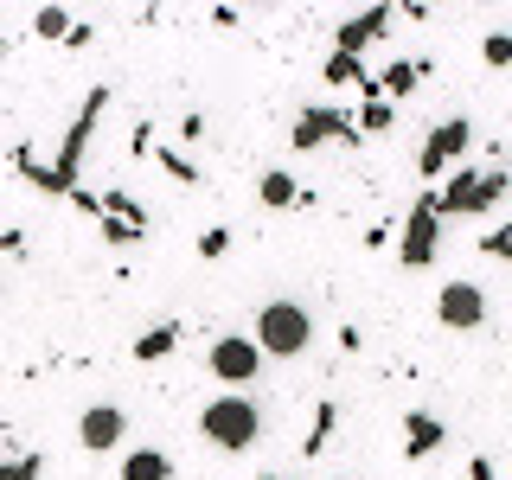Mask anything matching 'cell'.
Segmentation results:
<instances>
[{
    "label": "cell",
    "instance_id": "1",
    "mask_svg": "<svg viewBox=\"0 0 512 480\" xmlns=\"http://www.w3.org/2000/svg\"><path fill=\"white\" fill-rule=\"evenodd\" d=\"M199 436L212 442L218 455H250V448L263 442V410H256V397H244V391L205 397V410H199Z\"/></svg>",
    "mask_w": 512,
    "mask_h": 480
},
{
    "label": "cell",
    "instance_id": "2",
    "mask_svg": "<svg viewBox=\"0 0 512 480\" xmlns=\"http://www.w3.org/2000/svg\"><path fill=\"white\" fill-rule=\"evenodd\" d=\"M256 352L263 359H301V352L314 346V314H308V301H295V295H269L263 308H256Z\"/></svg>",
    "mask_w": 512,
    "mask_h": 480
},
{
    "label": "cell",
    "instance_id": "3",
    "mask_svg": "<svg viewBox=\"0 0 512 480\" xmlns=\"http://www.w3.org/2000/svg\"><path fill=\"white\" fill-rule=\"evenodd\" d=\"M103 109H109V90L96 84V90L84 96V109L71 116V128H64V141H58L52 180H58V192H64V199L77 192V173H84V154H90V135H96V122H103Z\"/></svg>",
    "mask_w": 512,
    "mask_h": 480
},
{
    "label": "cell",
    "instance_id": "4",
    "mask_svg": "<svg viewBox=\"0 0 512 480\" xmlns=\"http://www.w3.org/2000/svg\"><path fill=\"white\" fill-rule=\"evenodd\" d=\"M359 122H352V109H333V103H308L288 128V148L295 154H314V148H359Z\"/></svg>",
    "mask_w": 512,
    "mask_h": 480
},
{
    "label": "cell",
    "instance_id": "5",
    "mask_svg": "<svg viewBox=\"0 0 512 480\" xmlns=\"http://www.w3.org/2000/svg\"><path fill=\"white\" fill-rule=\"evenodd\" d=\"M468 148H474V122L468 116H442L423 135V148H416V180L436 186L448 167H461V160H468Z\"/></svg>",
    "mask_w": 512,
    "mask_h": 480
},
{
    "label": "cell",
    "instance_id": "6",
    "mask_svg": "<svg viewBox=\"0 0 512 480\" xmlns=\"http://www.w3.org/2000/svg\"><path fill=\"white\" fill-rule=\"evenodd\" d=\"M205 372H212L224 391H250V384L269 372V359L256 352L250 333H218V340L205 346Z\"/></svg>",
    "mask_w": 512,
    "mask_h": 480
},
{
    "label": "cell",
    "instance_id": "7",
    "mask_svg": "<svg viewBox=\"0 0 512 480\" xmlns=\"http://www.w3.org/2000/svg\"><path fill=\"white\" fill-rule=\"evenodd\" d=\"M436 250H442V218H436V192L423 186L410 199V218L397 224V263H404V269H429Z\"/></svg>",
    "mask_w": 512,
    "mask_h": 480
},
{
    "label": "cell",
    "instance_id": "8",
    "mask_svg": "<svg viewBox=\"0 0 512 480\" xmlns=\"http://www.w3.org/2000/svg\"><path fill=\"white\" fill-rule=\"evenodd\" d=\"M436 320L448 333H474V327H487V288L480 282H442L436 288Z\"/></svg>",
    "mask_w": 512,
    "mask_h": 480
},
{
    "label": "cell",
    "instance_id": "9",
    "mask_svg": "<svg viewBox=\"0 0 512 480\" xmlns=\"http://www.w3.org/2000/svg\"><path fill=\"white\" fill-rule=\"evenodd\" d=\"M391 20H397L391 0H378V7H365V13H346V20L333 26V52H340V58H365V45H378L384 32H391Z\"/></svg>",
    "mask_w": 512,
    "mask_h": 480
},
{
    "label": "cell",
    "instance_id": "10",
    "mask_svg": "<svg viewBox=\"0 0 512 480\" xmlns=\"http://www.w3.org/2000/svg\"><path fill=\"white\" fill-rule=\"evenodd\" d=\"M77 442H84L90 455H109V448L128 442V416L116 404H90L84 416H77Z\"/></svg>",
    "mask_w": 512,
    "mask_h": 480
},
{
    "label": "cell",
    "instance_id": "11",
    "mask_svg": "<svg viewBox=\"0 0 512 480\" xmlns=\"http://www.w3.org/2000/svg\"><path fill=\"white\" fill-rule=\"evenodd\" d=\"M429 77H436V58H391L378 71V96L384 103H404V96H416Z\"/></svg>",
    "mask_w": 512,
    "mask_h": 480
},
{
    "label": "cell",
    "instance_id": "12",
    "mask_svg": "<svg viewBox=\"0 0 512 480\" xmlns=\"http://www.w3.org/2000/svg\"><path fill=\"white\" fill-rule=\"evenodd\" d=\"M256 205H269V212H295V205H314V192H301V180L288 167H269V173H256Z\"/></svg>",
    "mask_w": 512,
    "mask_h": 480
},
{
    "label": "cell",
    "instance_id": "13",
    "mask_svg": "<svg viewBox=\"0 0 512 480\" xmlns=\"http://www.w3.org/2000/svg\"><path fill=\"white\" fill-rule=\"evenodd\" d=\"M436 448H448V423H442L436 410H410L404 416V455L410 461H429Z\"/></svg>",
    "mask_w": 512,
    "mask_h": 480
},
{
    "label": "cell",
    "instance_id": "14",
    "mask_svg": "<svg viewBox=\"0 0 512 480\" xmlns=\"http://www.w3.org/2000/svg\"><path fill=\"white\" fill-rule=\"evenodd\" d=\"M180 340H186V320H160V327H141L128 352H135L141 365H160V359H173V352H180Z\"/></svg>",
    "mask_w": 512,
    "mask_h": 480
},
{
    "label": "cell",
    "instance_id": "15",
    "mask_svg": "<svg viewBox=\"0 0 512 480\" xmlns=\"http://www.w3.org/2000/svg\"><path fill=\"white\" fill-rule=\"evenodd\" d=\"M333 429H340V404L333 397H314V423H308V436H301V455H327L333 448Z\"/></svg>",
    "mask_w": 512,
    "mask_h": 480
},
{
    "label": "cell",
    "instance_id": "16",
    "mask_svg": "<svg viewBox=\"0 0 512 480\" xmlns=\"http://www.w3.org/2000/svg\"><path fill=\"white\" fill-rule=\"evenodd\" d=\"M116 474L122 480H173V455H167V448H128Z\"/></svg>",
    "mask_w": 512,
    "mask_h": 480
},
{
    "label": "cell",
    "instance_id": "17",
    "mask_svg": "<svg viewBox=\"0 0 512 480\" xmlns=\"http://www.w3.org/2000/svg\"><path fill=\"white\" fill-rule=\"evenodd\" d=\"M512 192V173L506 167H480V180H474V199H468V218H487L493 205H500Z\"/></svg>",
    "mask_w": 512,
    "mask_h": 480
},
{
    "label": "cell",
    "instance_id": "18",
    "mask_svg": "<svg viewBox=\"0 0 512 480\" xmlns=\"http://www.w3.org/2000/svg\"><path fill=\"white\" fill-rule=\"evenodd\" d=\"M154 167L167 173L173 186H205V173H199V160H186L180 148H173V141H154Z\"/></svg>",
    "mask_w": 512,
    "mask_h": 480
},
{
    "label": "cell",
    "instance_id": "19",
    "mask_svg": "<svg viewBox=\"0 0 512 480\" xmlns=\"http://www.w3.org/2000/svg\"><path fill=\"white\" fill-rule=\"evenodd\" d=\"M352 122H359V135H391V128H397V103H384V96H359Z\"/></svg>",
    "mask_w": 512,
    "mask_h": 480
},
{
    "label": "cell",
    "instance_id": "20",
    "mask_svg": "<svg viewBox=\"0 0 512 480\" xmlns=\"http://www.w3.org/2000/svg\"><path fill=\"white\" fill-rule=\"evenodd\" d=\"M96 224H103V244L109 250H135L141 237H148V224H122V218H96Z\"/></svg>",
    "mask_w": 512,
    "mask_h": 480
},
{
    "label": "cell",
    "instance_id": "21",
    "mask_svg": "<svg viewBox=\"0 0 512 480\" xmlns=\"http://www.w3.org/2000/svg\"><path fill=\"white\" fill-rule=\"evenodd\" d=\"M480 58H487L493 71H506V64H512V26H493L487 39H480Z\"/></svg>",
    "mask_w": 512,
    "mask_h": 480
},
{
    "label": "cell",
    "instance_id": "22",
    "mask_svg": "<svg viewBox=\"0 0 512 480\" xmlns=\"http://www.w3.org/2000/svg\"><path fill=\"white\" fill-rule=\"evenodd\" d=\"M32 32L64 45V32H71V13H64V7H39V13H32Z\"/></svg>",
    "mask_w": 512,
    "mask_h": 480
},
{
    "label": "cell",
    "instance_id": "23",
    "mask_svg": "<svg viewBox=\"0 0 512 480\" xmlns=\"http://www.w3.org/2000/svg\"><path fill=\"white\" fill-rule=\"evenodd\" d=\"M39 468H45V461H39V455H32V448H26V455L0 461V480H39Z\"/></svg>",
    "mask_w": 512,
    "mask_h": 480
},
{
    "label": "cell",
    "instance_id": "24",
    "mask_svg": "<svg viewBox=\"0 0 512 480\" xmlns=\"http://www.w3.org/2000/svg\"><path fill=\"white\" fill-rule=\"evenodd\" d=\"M480 250H487V256H500V263L512 269V224H493V231L480 237Z\"/></svg>",
    "mask_w": 512,
    "mask_h": 480
},
{
    "label": "cell",
    "instance_id": "25",
    "mask_svg": "<svg viewBox=\"0 0 512 480\" xmlns=\"http://www.w3.org/2000/svg\"><path fill=\"white\" fill-rule=\"evenodd\" d=\"M224 250H231V231H224V224H212V231H199V256H205V263H218Z\"/></svg>",
    "mask_w": 512,
    "mask_h": 480
},
{
    "label": "cell",
    "instance_id": "26",
    "mask_svg": "<svg viewBox=\"0 0 512 480\" xmlns=\"http://www.w3.org/2000/svg\"><path fill=\"white\" fill-rule=\"evenodd\" d=\"M154 154V122H135V135H128V160H148Z\"/></svg>",
    "mask_w": 512,
    "mask_h": 480
},
{
    "label": "cell",
    "instance_id": "27",
    "mask_svg": "<svg viewBox=\"0 0 512 480\" xmlns=\"http://www.w3.org/2000/svg\"><path fill=\"white\" fill-rule=\"evenodd\" d=\"M90 39H96V26L90 20H71V32H64V52H84Z\"/></svg>",
    "mask_w": 512,
    "mask_h": 480
},
{
    "label": "cell",
    "instance_id": "28",
    "mask_svg": "<svg viewBox=\"0 0 512 480\" xmlns=\"http://www.w3.org/2000/svg\"><path fill=\"white\" fill-rule=\"evenodd\" d=\"M0 250H7V256H26V231H20V224H7V231H0Z\"/></svg>",
    "mask_w": 512,
    "mask_h": 480
},
{
    "label": "cell",
    "instance_id": "29",
    "mask_svg": "<svg viewBox=\"0 0 512 480\" xmlns=\"http://www.w3.org/2000/svg\"><path fill=\"white\" fill-rule=\"evenodd\" d=\"M199 135H205V116L192 109V116H180V141H199Z\"/></svg>",
    "mask_w": 512,
    "mask_h": 480
},
{
    "label": "cell",
    "instance_id": "30",
    "mask_svg": "<svg viewBox=\"0 0 512 480\" xmlns=\"http://www.w3.org/2000/svg\"><path fill=\"white\" fill-rule=\"evenodd\" d=\"M468 480H493V461L487 455H468Z\"/></svg>",
    "mask_w": 512,
    "mask_h": 480
},
{
    "label": "cell",
    "instance_id": "31",
    "mask_svg": "<svg viewBox=\"0 0 512 480\" xmlns=\"http://www.w3.org/2000/svg\"><path fill=\"white\" fill-rule=\"evenodd\" d=\"M0 58H7V39H0Z\"/></svg>",
    "mask_w": 512,
    "mask_h": 480
},
{
    "label": "cell",
    "instance_id": "32",
    "mask_svg": "<svg viewBox=\"0 0 512 480\" xmlns=\"http://www.w3.org/2000/svg\"><path fill=\"white\" fill-rule=\"evenodd\" d=\"M333 480H346V474H333Z\"/></svg>",
    "mask_w": 512,
    "mask_h": 480
},
{
    "label": "cell",
    "instance_id": "33",
    "mask_svg": "<svg viewBox=\"0 0 512 480\" xmlns=\"http://www.w3.org/2000/svg\"><path fill=\"white\" fill-rule=\"evenodd\" d=\"M269 480H282V474H269Z\"/></svg>",
    "mask_w": 512,
    "mask_h": 480
}]
</instances>
